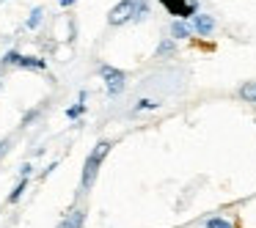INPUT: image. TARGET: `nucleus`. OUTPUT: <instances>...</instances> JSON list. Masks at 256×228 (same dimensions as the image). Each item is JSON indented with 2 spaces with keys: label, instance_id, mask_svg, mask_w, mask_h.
Returning <instances> with one entry per match:
<instances>
[{
  "label": "nucleus",
  "instance_id": "f257e3e1",
  "mask_svg": "<svg viewBox=\"0 0 256 228\" xmlns=\"http://www.w3.org/2000/svg\"><path fill=\"white\" fill-rule=\"evenodd\" d=\"M110 146H113L110 140H100V143L91 149L88 160H86V168H83V179H80V187L83 190H91V184H94V179H96V171H100L105 154L110 151Z\"/></svg>",
  "mask_w": 256,
  "mask_h": 228
},
{
  "label": "nucleus",
  "instance_id": "f03ea898",
  "mask_svg": "<svg viewBox=\"0 0 256 228\" xmlns=\"http://www.w3.org/2000/svg\"><path fill=\"white\" fill-rule=\"evenodd\" d=\"M100 74H102V80H105L108 94H110V96H118V94L124 91V72H122V69L102 66V69H100Z\"/></svg>",
  "mask_w": 256,
  "mask_h": 228
},
{
  "label": "nucleus",
  "instance_id": "7ed1b4c3",
  "mask_svg": "<svg viewBox=\"0 0 256 228\" xmlns=\"http://www.w3.org/2000/svg\"><path fill=\"white\" fill-rule=\"evenodd\" d=\"M130 19H135V3L132 0H122V3L113 6L110 14H108V22L110 25H124V22H130Z\"/></svg>",
  "mask_w": 256,
  "mask_h": 228
},
{
  "label": "nucleus",
  "instance_id": "20e7f679",
  "mask_svg": "<svg viewBox=\"0 0 256 228\" xmlns=\"http://www.w3.org/2000/svg\"><path fill=\"white\" fill-rule=\"evenodd\" d=\"M190 28H193V33H198V36H210L212 30H215V19H212L210 14H196L193 22H190Z\"/></svg>",
  "mask_w": 256,
  "mask_h": 228
},
{
  "label": "nucleus",
  "instance_id": "39448f33",
  "mask_svg": "<svg viewBox=\"0 0 256 228\" xmlns=\"http://www.w3.org/2000/svg\"><path fill=\"white\" fill-rule=\"evenodd\" d=\"M188 3H190V0H160V6L166 8L168 14H174L176 19H182V14H184V8H188Z\"/></svg>",
  "mask_w": 256,
  "mask_h": 228
},
{
  "label": "nucleus",
  "instance_id": "423d86ee",
  "mask_svg": "<svg viewBox=\"0 0 256 228\" xmlns=\"http://www.w3.org/2000/svg\"><path fill=\"white\" fill-rule=\"evenodd\" d=\"M83 220H86V215L80 209H74V212H69V215L58 223V228H80V226H83Z\"/></svg>",
  "mask_w": 256,
  "mask_h": 228
},
{
  "label": "nucleus",
  "instance_id": "0eeeda50",
  "mask_svg": "<svg viewBox=\"0 0 256 228\" xmlns=\"http://www.w3.org/2000/svg\"><path fill=\"white\" fill-rule=\"evenodd\" d=\"M17 66H22V69H39V72H44L47 61H44V58H34V55H22Z\"/></svg>",
  "mask_w": 256,
  "mask_h": 228
},
{
  "label": "nucleus",
  "instance_id": "6e6552de",
  "mask_svg": "<svg viewBox=\"0 0 256 228\" xmlns=\"http://www.w3.org/2000/svg\"><path fill=\"white\" fill-rule=\"evenodd\" d=\"M190 33H193V28L184 25L182 19H174V22H171V36H174V39H188Z\"/></svg>",
  "mask_w": 256,
  "mask_h": 228
},
{
  "label": "nucleus",
  "instance_id": "1a4fd4ad",
  "mask_svg": "<svg viewBox=\"0 0 256 228\" xmlns=\"http://www.w3.org/2000/svg\"><path fill=\"white\" fill-rule=\"evenodd\" d=\"M240 99L256 105V83H254V80H250V83H245L242 88H240Z\"/></svg>",
  "mask_w": 256,
  "mask_h": 228
},
{
  "label": "nucleus",
  "instance_id": "9d476101",
  "mask_svg": "<svg viewBox=\"0 0 256 228\" xmlns=\"http://www.w3.org/2000/svg\"><path fill=\"white\" fill-rule=\"evenodd\" d=\"M83 110H86V91H80V99H78V105H72V107L66 110V118H78Z\"/></svg>",
  "mask_w": 256,
  "mask_h": 228
},
{
  "label": "nucleus",
  "instance_id": "9b49d317",
  "mask_svg": "<svg viewBox=\"0 0 256 228\" xmlns=\"http://www.w3.org/2000/svg\"><path fill=\"white\" fill-rule=\"evenodd\" d=\"M25 190H28V179H20V184L12 190V195H8V204H17V201L22 198V193H25Z\"/></svg>",
  "mask_w": 256,
  "mask_h": 228
},
{
  "label": "nucleus",
  "instance_id": "f8f14e48",
  "mask_svg": "<svg viewBox=\"0 0 256 228\" xmlns=\"http://www.w3.org/2000/svg\"><path fill=\"white\" fill-rule=\"evenodd\" d=\"M204 228H234L232 220H226V217H210V220L204 223Z\"/></svg>",
  "mask_w": 256,
  "mask_h": 228
},
{
  "label": "nucleus",
  "instance_id": "ddd939ff",
  "mask_svg": "<svg viewBox=\"0 0 256 228\" xmlns=\"http://www.w3.org/2000/svg\"><path fill=\"white\" fill-rule=\"evenodd\" d=\"M42 17H44V8H34V11H30V17H28V22H25V28H39Z\"/></svg>",
  "mask_w": 256,
  "mask_h": 228
},
{
  "label": "nucleus",
  "instance_id": "4468645a",
  "mask_svg": "<svg viewBox=\"0 0 256 228\" xmlns=\"http://www.w3.org/2000/svg\"><path fill=\"white\" fill-rule=\"evenodd\" d=\"M135 3V19H146V14H149V3L146 0H132Z\"/></svg>",
  "mask_w": 256,
  "mask_h": 228
},
{
  "label": "nucleus",
  "instance_id": "2eb2a0df",
  "mask_svg": "<svg viewBox=\"0 0 256 228\" xmlns=\"http://www.w3.org/2000/svg\"><path fill=\"white\" fill-rule=\"evenodd\" d=\"M176 52V44L174 41H162L160 47H157V58H166V55H174Z\"/></svg>",
  "mask_w": 256,
  "mask_h": 228
},
{
  "label": "nucleus",
  "instance_id": "dca6fc26",
  "mask_svg": "<svg viewBox=\"0 0 256 228\" xmlns=\"http://www.w3.org/2000/svg\"><path fill=\"white\" fill-rule=\"evenodd\" d=\"M160 107V102H154V99H140L138 105H135V110H157Z\"/></svg>",
  "mask_w": 256,
  "mask_h": 228
},
{
  "label": "nucleus",
  "instance_id": "f3484780",
  "mask_svg": "<svg viewBox=\"0 0 256 228\" xmlns=\"http://www.w3.org/2000/svg\"><path fill=\"white\" fill-rule=\"evenodd\" d=\"M20 58H22V55H20V52H6V58H3V63H20Z\"/></svg>",
  "mask_w": 256,
  "mask_h": 228
},
{
  "label": "nucleus",
  "instance_id": "a211bd4d",
  "mask_svg": "<svg viewBox=\"0 0 256 228\" xmlns=\"http://www.w3.org/2000/svg\"><path fill=\"white\" fill-rule=\"evenodd\" d=\"M36 116H39V110H30L28 116L22 118V127H25V124H30V121H34V118H36Z\"/></svg>",
  "mask_w": 256,
  "mask_h": 228
},
{
  "label": "nucleus",
  "instance_id": "6ab92c4d",
  "mask_svg": "<svg viewBox=\"0 0 256 228\" xmlns=\"http://www.w3.org/2000/svg\"><path fill=\"white\" fill-rule=\"evenodd\" d=\"M6 151H8V140H0V157H6Z\"/></svg>",
  "mask_w": 256,
  "mask_h": 228
},
{
  "label": "nucleus",
  "instance_id": "aec40b11",
  "mask_svg": "<svg viewBox=\"0 0 256 228\" xmlns=\"http://www.w3.org/2000/svg\"><path fill=\"white\" fill-rule=\"evenodd\" d=\"M30 176V165H22V171H20V179H28Z\"/></svg>",
  "mask_w": 256,
  "mask_h": 228
},
{
  "label": "nucleus",
  "instance_id": "412c9836",
  "mask_svg": "<svg viewBox=\"0 0 256 228\" xmlns=\"http://www.w3.org/2000/svg\"><path fill=\"white\" fill-rule=\"evenodd\" d=\"M58 3H61L64 8H69V6H74V3H78V0H58Z\"/></svg>",
  "mask_w": 256,
  "mask_h": 228
}]
</instances>
